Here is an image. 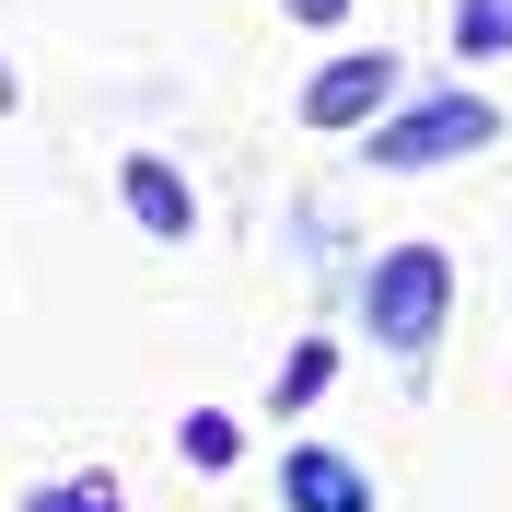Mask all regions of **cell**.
Returning a JSON list of instances; mask_svg holds the SVG:
<instances>
[{
	"label": "cell",
	"mask_w": 512,
	"mask_h": 512,
	"mask_svg": "<svg viewBox=\"0 0 512 512\" xmlns=\"http://www.w3.org/2000/svg\"><path fill=\"white\" fill-rule=\"evenodd\" d=\"M117 198H128V222L152 233V245H187V233H198L187 175H175V163H152V152H128V163H117Z\"/></svg>",
	"instance_id": "obj_4"
},
{
	"label": "cell",
	"mask_w": 512,
	"mask_h": 512,
	"mask_svg": "<svg viewBox=\"0 0 512 512\" xmlns=\"http://www.w3.org/2000/svg\"><path fill=\"white\" fill-rule=\"evenodd\" d=\"M280 501L291 512H373V478H361L350 454H326V443H291L280 454Z\"/></svg>",
	"instance_id": "obj_5"
},
{
	"label": "cell",
	"mask_w": 512,
	"mask_h": 512,
	"mask_svg": "<svg viewBox=\"0 0 512 512\" xmlns=\"http://www.w3.org/2000/svg\"><path fill=\"white\" fill-rule=\"evenodd\" d=\"M454 59H512V0H454Z\"/></svg>",
	"instance_id": "obj_7"
},
{
	"label": "cell",
	"mask_w": 512,
	"mask_h": 512,
	"mask_svg": "<svg viewBox=\"0 0 512 512\" xmlns=\"http://www.w3.org/2000/svg\"><path fill=\"white\" fill-rule=\"evenodd\" d=\"M396 105V59L384 47H350V59H326L315 82H303V128H361Z\"/></svg>",
	"instance_id": "obj_3"
},
{
	"label": "cell",
	"mask_w": 512,
	"mask_h": 512,
	"mask_svg": "<svg viewBox=\"0 0 512 512\" xmlns=\"http://www.w3.org/2000/svg\"><path fill=\"white\" fill-rule=\"evenodd\" d=\"M326 373H338V350H326V338H303V350L280 361V419H291V408H315V396H326Z\"/></svg>",
	"instance_id": "obj_8"
},
{
	"label": "cell",
	"mask_w": 512,
	"mask_h": 512,
	"mask_svg": "<svg viewBox=\"0 0 512 512\" xmlns=\"http://www.w3.org/2000/svg\"><path fill=\"white\" fill-rule=\"evenodd\" d=\"M175 454H187V466H233V454H245V419L233 408H187L175 419Z\"/></svg>",
	"instance_id": "obj_6"
},
{
	"label": "cell",
	"mask_w": 512,
	"mask_h": 512,
	"mask_svg": "<svg viewBox=\"0 0 512 512\" xmlns=\"http://www.w3.org/2000/svg\"><path fill=\"white\" fill-rule=\"evenodd\" d=\"M24 512H117V489H105V478H82V489H35Z\"/></svg>",
	"instance_id": "obj_9"
},
{
	"label": "cell",
	"mask_w": 512,
	"mask_h": 512,
	"mask_svg": "<svg viewBox=\"0 0 512 512\" xmlns=\"http://www.w3.org/2000/svg\"><path fill=\"white\" fill-rule=\"evenodd\" d=\"M443 315H454V256L443 245H384L373 280H361V326H373L396 361H419L443 338Z\"/></svg>",
	"instance_id": "obj_1"
},
{
	"label": "cell",
	"mask_w": 512,
	"mask_h": 512,
	"mask_svg": "<svg viewBox=\"0 0 512 512\" xmlns=\"http://www.w3.org/2000/svg\"><path fill=\"white\" fill-rule=\"evenodd\" d=\"M280 12H291V24H315V35H326V24H350V0H280Z\"/></svg>",
	"instance_id": "obj_10"
},
{
	"label": "cell",
	"mask_w": 512,
	"mask_h": 512,
	"mask_svg": "<svg viewBox=\"0 0 512 512\" xmlns=\"http://www.w3.org/2000/svg\"><path fill=\"white\" fill-rule=\"evenodd\" d=\"M489 140H501V105L489 94H419L396 117H373V163L384 175H431V163H466Z\"/></svg>",
	"instance_id": "obj_2"
}]
</instances>
